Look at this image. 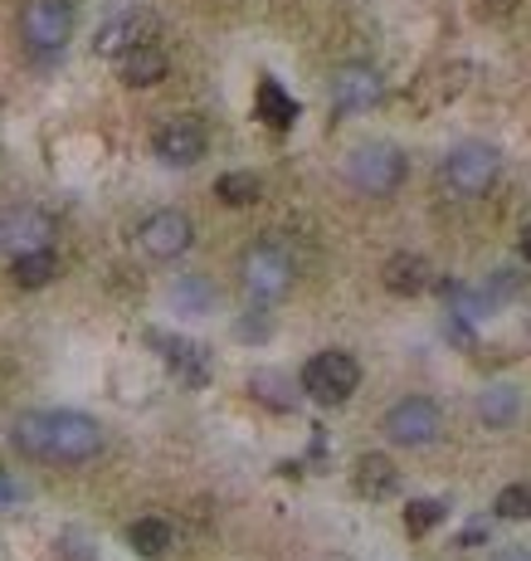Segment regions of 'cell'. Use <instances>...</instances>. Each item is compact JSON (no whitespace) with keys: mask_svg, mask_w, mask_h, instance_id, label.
<instances>
[{"mask_svg":"<svg viewBox=\"0 0 531 561\" xmlns=\"http://www.w3.org/2000/svg\"><path fill=\"white\" fill-rule=\"evenodd\" d=\"M171 303H176V313H185V318H205L215 308V284H210V278H201V274L176 278Z\"/></svg>","mask_w":531,"mask_h":561,"instance_id":"d6986e66","label":"cell"},{"mask_svg":"<svg viewBox=\"0 0 531 561\" xmlns=\"http://www.w3.org/2000/svg\"><path fill=\"white\" fill-rule=\"evenodd\" d=\"M258 191H264V186H258L254 171H225L220 181H215V195H220L225 205H254Z\"/></svg>","mask_w":531,"mask_h":561,"instance_id":"d4e9b609","label":"cell"},{"mask_svg":"<svg viewBox=\"0 0 531 561\" xmlns=\"http://www.w3.org/2000/svg\"><path fill=\"white\" fill-rule=\"evenodd\" d=\"M118 74H122L128 88H152V83L166 79V55L156 45H137L118 59Z\"/></svg>","mask_w":531,"mask_h":561,"instance_id":"2e32d148","label":"cell"},{"mask_svg":"<svg viewBox=\"0 0 531 561\" xmlns=\"http://www.w3.org/2000/svg\"><path fill=\"white\" fill-rule=\"evenodd\" d=\"M503 176V157L487 142H458L449 157L439 162V186L454 195V201H478L487 195Z\"/></svg>","mask_w":531,"mask_h":561,"instance_id":"7a4b0ae2","label":"cell"},{"mask_svg":"<svg viewBox=\"0 0 531 561\" xmlns=\"http://www.w3.org/2000/svg\"><path fill=\"white\" fill-rule=\"evenodd\" d=\"M381 98H385V79L376 64H341L331 74V112H341V118L371 112Z\"/></svg>","mask_w":531,"mask_h":561,"instance_id":"30bf717a","label":"cell"},{"mask_svg":"<svg viewBox=\"0 0 531 561\" xmlns=\"http://www.w3.org/2000/svg\"><path fill=\"white\" fill-rule=\"evenodd\" d=\"M137 244L147 259H181L185 249L195 244V225L185 211H176V205H166V211H152L147 220L137 225Z\"/></svg>","mask_w":531,"mask_h":561,"instance_id":"ba28073f","label":"cell"},{"mask_svg":"<svg viewBox=\"0 0 531 561\" xmlns=\"http://www.w3.org/2000/svg\"><path fill=\"white\" fill-rule=\"evenodd\" d=\"M497 517L503 523H522V517H531V488L527 484H507L503 493H497Z\"/></svg>","mask_w":531,"mask_h":561,"instance_id":"484cf974","label":"cell"},{"mask_svg":"<svg viewBox=\"0 0 531 561\" xmlns=\"http://www.w3.org/2000/svg\"><path fill=\"white\" fill-rule=\"evenodd\" d=\"M59 557H64V561H93V557H98V547H93L83 533H64V537H59Z\"/></svg>","mask_w":531,"mask_h":561,"instance_id":"4316f807","label":"cell"},{"mask_svg":"<svg viewBox=\"0 0 531 561\" xmlns=\"http://www.w3.org/2000/svg\"><path fill=\"white\" fill-rule=\"evenodd\" d=\"M152 152L166 166H195V162L205 157V128L195 118L161 122V128H156V138H152Z\"/></svg>","mask_w":531,"mask_h":561,"instance_id":"8fae6325","label":"cell"},{"mask_svg":"<svg viewBox=\"0 0 531 561\" xmlns=\"http://www.w3.org/2000/svg\"><path fill=\"white\" fill-rule=\"evenodd\" d=\"M405 176H410V162H405V152L395 142H366V147H357L347 157V181L371 201L395 195L405 186Z\"/></svg>","mask_w":531,"mask_h":561,"instance_id":"3957f363","label":"cell"},{"mask_svg":"<svg viewBox=\"0 0 531 561\" xmlns=\"http://www.w3.org/2000/svg\"><path fill=\"white\" fill-rule=\"evenodd\" d=\"M381 430H385V440L400 444V450H424V444H434L444 434V410L430 396H405L385 410Z\"/></svg>","mask_w":531,"mask_h":561,"instance_id":"8992f818","label":"cell"},{"mask_svg":"<svg viewBox=\"0 0 531 561\" xmlns=\"http://www.w3.org/2000/svg\"><path fill=\"white\" fill-rule=\"evenodd\" d=\"M468 74H473V69H468V64L434 69V74L424 79V88H430V98H424V108H444V103H454L458 93L468 88Z\"/></svg>","mask_w":531,"mask_h":561,"instance_id":"603a6c76","label":"cell"},{"mask_svg":"<svg viewBox=\"0 0 531 561\" xmlns=\"http://www.w3.org/2000/svg\"><path fill=\"white\" fill-rule=\"evenodd\" d=\"M152 347L161 351V361L171 367L176 381H185V386H205V381H210L205 347H195V342H185V337H171V332H152Z\"/></svg>","mask_w":531,"mask_h":561,"instance_id":"4fadbf2b","label":"cell"},{"mask_svg":"<svg viewBox=\"0 0 531 561\" xmlns=\"http://www.w3.org/2000/svg\"><path fill=\"white\" fill-rule=\"evenodd\" d=\"M20 498H25V488L10 479V474H0V513H5V508H15Z\"/></svg>","mask_w":531,"mask_h":561,"instance_id":"83f0119b","label":"cell"},{"mask_svg":"<svg viewBox=\"0 0 531 561\" xmlns=\"http://www.w3.org/2000/svg\"><path fill=\"white\" fill-rule=\"evenodd\" d=\"M512 10H517V0H478V15H512Z\"/></svg>","mask_w":531,"mask_h":561,"instance_id":"f1b7e54d","label":"cell"},{"mask_svg":"<svg viewBox=\"0 0 531 561\" xmlns=\"http://www.w3.org/2000/svg\"><path fill=\"white\" fill-rule=\"evenodd\" d=\"M522 259H527V264H531V230H527V240H522Z\"/></svg>","mask_w":531,"mask_h":561,"instance_id":"4dcf8cb0","label":"cell"},{"mask_svg":"<svg viewBox=\"0 0 531 561\" xmlns=\"http://www.w3.org/2000/svg\"><path fill=\"white\" fill-rule=\"evenodd\" d=\"M10 444L35 464H93L108 444L102 425L83 410H25L10 425Z\"/></svg>","mask_w":531,"mask_h":561,"instance_id":"6da1fadb","label":"cell"},{"mask_svg":"<svg viewBox=\"0 0 531 561\" xmlns=\"http://www.w3.org/2000/svg\"><path fill=\"white\" fill-rule=\"evenodd\" d=\"M444 517H449V503H444V498H414V503L405 508V533L424 537V533H434Z\"/></svg>","mask_w":531,"mask_h":561,"instance_id":"cb8c5ba5","label":"cell"},{"mask_svg":"<svg viewBox=\"0 0 531 561\" xmlns=\"http://www.w3.org/2000/svg\"><path fill=\"white\" fill-rule=\"evenodd\" d=\"M361 386V367L351 351H317L303 367V391L317 405H347Z\"/></svg>","mask_w":531,"mask_h":561,"instance_id":"52a82bcc","label":"cell"},{"mask_svg":"<svg viewBox=\"0 0 531 561\" xmlns=\"http://www.w3.org/2000/svg\"><path fill=\"white\" fill-rule=\"evenodd\" d=\"M69 35H74V0H25L20 10V39L35 59L64 55Z\"/></svg>","mask_w":531,"mask_h":561,"instance_id":"277c9868","label":"cell"},{"mask_svg":"<svg viewBox=\"0 0 531 561\" xmlns=\"http://www.w3.org/2000/svg\"><path fill=\"white\" fill-rule=\"evenodd\" d=\"M156 39V15L152 10H128V15L108 20V25L98 29V39H93V49H98L102 59H122L128 49L137 45H152Z\"/></svg>","mask_w":531,"mask_h":561,"instance_id":"7c38bea8","label":"cell"},{"mask_svg":"<svg viewBox=\"0 0 531 561\" xmlns=\"http://www.w3.org/2000/svg\"><path fill=\"white\" fill-rule=\"evenodd\" d=\"M517 405H522V396H517V386L497 381V386H487L483 396H478V415H483L487 430H507V425L517 420Z\"/></svg>","mask_w":531,"mask_h":561,"instance_id":"ac0fdd59","label":"cell"},{"mask_svg":"<svg viewBox=\"0 0 531 561\" xmlns=\"http://www.w3.org/2000/svg\"><path fill=\"white\" fill-rule=\"evenodd\" d=\"M493 561H531V547H497Z\"/></svg>","mask_w":531,"mask_h":561,"instance_id":"f546056e","label":"cell"},{"mask_svg":"<svg viewBox=\"0 0 531 561\" xmlns=\"http://www.w3.org/2000/svg\"><path fill=\"white\" fill-rule=\"evenodd\" d=\"M55 244V215H45L39 205H5L0 211V249L10 259L29 254V249Z\"/></svg>","mask_w":531,"mask_h":561,"instance_id":"9c48e42d","label":"cell"},{"mask_svg":"<svg viewBox=\"0 0 531 561\" xmlns=\"http://www.w3.org/2000/svg\"><path fill=\"white\" fill-rule=\"evenodd\" d=\"M239 278H244L249 298H258V303H274V298H283L288 288H293L298 268H293V254H288L283 244L258 240V244L244 249V259H239Z\"/></svg>","mask_w":531,"mask_h":561,"instance_id":"5b68a950","label":"cell"},{"mask_svg":"<svg viewBox=\"0 0 531 561\" xmlns=\"http://www.w3.org/2000/svg\"><path fill=\"white\" fill-rule=\"evenodd\" d=\"M351 484H357L361 498H371V503H381V498H390L395 488H400V469H395L385 454H361L357 469H351Z\"/></svg>","mask_w":531,"mask_h":561,"instance_id":"9a60e30c","label":"cell"},{"mask_svg":"<svg viewBox=\"0 0 531 561\" xmlns=\"http://www.w3.org/2000/svg\"><path fill=\"white\" fill-rule=\"evenodd\" d=\"M381 278H385V288H390L395 298H420L424 288L434 284L430 259L424 254H390L385 259V268H381Z\"/></svg>","mask_w":531,"mask_h":561,"instance_id":"5bb4252c","label":"cell"},{"mask_svg":"<svg viewBox=\"0 0 531 561\" xmlns=\"http://www.w3.org/2000/svg\"><path fill=\"white\" fill-rule=\"evenodd\" d=\"M128 542H132V552L137 557H166V547H171V527L161 523V517H137V523L128 527Z\"/></svg>","mask_w":531,"mask_h":561,"instance_id":"44dd1931","label":"cell"},{"mask_svg":"<svg viewBox=\"0 0 531 561\" xmlns=\"http://www.w3.org/2000/svg\"><path fill=\"white\" fill-rule=\"evenodd\" d=\"M55 274H59L55 249H29V254L10 259V278H15L20 288H45Z\"/></svg>","mask_w":531,"mask_h":561,"instance_id":"ffe728a7","label":"cell"},{"mask_svg":"<svg viewBox=\"0 0 531 561\" xmlns=\"http://www.w3.org/2000/svg\"><path fill=\"white\" fill-rule=\"evenodd\" d=\"M249 391H254L264 405H274V410H293L298 405V391L283 371H254V377H249Z\"/></svg>","mask_w":531,"mask_h":561,"instance_id":"7402d4cb","label":"cell"},{"mask_svg":"<svg viewBox=\"0 0 531 561\" xmlns=\"http://www.w3.org/2000/svg\"><path fill=\"white\" fill-rule=\"evenodd\" d=\"M254 112L268 122V128H293L298 122V103L283 93V83L278 79H258V93H254Z\"/></svg>","mask_w":531,"mask_h":561,"instance_id":"e0dca14e","label":"cell"}]
</instances>
